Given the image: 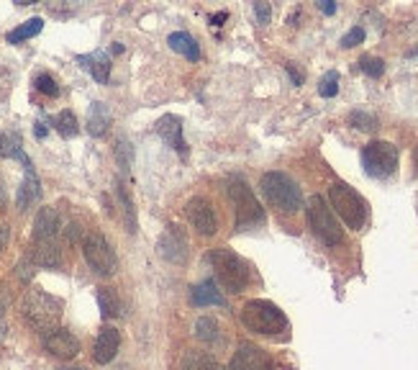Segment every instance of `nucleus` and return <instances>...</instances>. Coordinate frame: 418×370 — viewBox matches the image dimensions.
<instances>
[{"label":"nucleus","mask_w":418,"mask_h":370,"mask_svg":"<svg viewBox=\"0 0 418 370\" xmlns=\"http://www.w3.org/2000/svg\"><path fill=\"white\" fill-rule=\"evenodd\" d=\"M208 260L213 265L216 278H218V285L229 293H242L249 283V265L244 263L242 257L226 247H216L211 250Z\"/></svg>","instance_id":"nucleus-1"},{"label":"nucleus","mask_w":418,"mask_h":370,"mask_svg":"<svg viewBox=\"0 0 418 370\" xmlns=\"http://www.w3.org/2000/svg\"><path fill=\"white\" fill-rule=\"evenodd\" d=\"M23 319L36 331H54L57 322L62 319V303L44 291H29L23 298Z\"/></svg>","instance_id":"nucleus-2"},{"label":"nucleus","mask_w":418,"mask_h":370,"mask_svg":"<svg viewBox=\"0 0 418 370\" xmlns=\"http://www.w3.org/2000/svg\"><path fill=\"white\" fill-rule=\"evenodd\" d=\"M242 322L246 329L257 331V334H280V331L288 329L285 314L272 301H262V298L244 303Z\"/></svg>","instance_id":"nucleus-3"},{"label":"nucleus","mask_w":418,"mask_h":370,"mask_svg":"<svg viewBox=\"0 0 418 370\" xmlns=\"http://www.w3.org/2000/svg\"><path fill=\"white\" fill-rule=\"evenodd\" d=\"M259 188H262L264 198L275 206V208H280V211H298L303 206V193L298 183L292 180L290 175H285V173H267L262 175L259 180Z\"/></svg>","instance_id":"nucleus-4"},{"label":"nucleus","mask_w":418,"mask_h":370,"mask_svg":"<svg viewBox=\"0 0 418 370\" xmlns=\"http://www.w3.org/2000/svg\"><path fill=\"white\" fill-rule=\"evenodd\" d=\"M331 206L336 208V214L341 216V221L349 229H362L367 221V204L351 185L347 183H334L329 191Z\"/></svg>","instance_id":"nucleus-5"},{"label":"nucleus","mask_w":418,"mask_h":370,"mask_svg":"<svg viewBox=\"0 0 418 370\" xmlns=\"http://www.w3.org/2000/svg\"><path fill=\"white\" fill-rule=\"evenodd\" d=\"M229 198H231L233 211H236V229H249V226L264 221L262 206L254 198L252 188L244 183L242 177H233L229 183Z\"/></svg>","instance_id":"nucleus-6"},{"label":"nucleus","mask_w":418,"mask_h":370,"mask_svg":"<svg viewBox=\"0 0 418 370\" xmlns=\"http://www.w3.org/2000/svg\"><path fill=\"white\" fill-rule=\"evenodd\" d=\"M308 224H311L313 234L329 247H334V244H339L344 239V232H341L336 216L331 214L329 204L323 201L321 195H313L308 201Z\"/></svg>","instance_id":"nucleus-7"},{"label":"nucleus","mask_w":418,"mask_h":370,"mask_svg":"<svg viewBox=\"0 0 418 370\" xmlns=\"http://www.w3.org/2000/svg\"><path fill=\"white\" fill-rule=\"evenodd\" d=\"M362 167L370 177H388L398 167V149L390 142H370L362 149Z\"/></svg>","instance_id":"nucleus-8"},{"label":"nucleus","mask_w":418,"mask_h":370,"mask_svg":"<svg viewBox=\"0 0 418 370\" xmlns=\"http://www.w3.org/2000/svg\"><path fill=\"white\" fill-rule=\"evenodd\" d=\"M82 252H85V260L88 265L95 270L97 275H113L116 273V252L113 247L108 244V239L100 232H93L85 237L82 242Z\"/></svg>","instance_id":"nucleus-9"},{"label":"nucleus","mask_w":418,"mask_h":370,"mask_svg":"<svg viewBox=\"0 0 418 370\" xmlns=\"http://www.w3.org/2000/svg\"><path fill=\"white\" fill-rule=\"evenodd\" d=\"M159 254L165 257L167 263L172 265H185L187 257H190V244H187V237L185 232H183V226L177 224H170L162 232V237H159Z\"/></svg>","instance_id":"nucleus-10"},{"label":"nucleus","mask_w":418,"mask_h":370,"mask_svg":"<svg viewBox=\"0 0 418 370\" xmlns=\"http://www.w3.org/2000/svg\"><path fill=\"white\" fill-rule=\"evenodd\" d=\"M229 370H272V358L262 347L244 342V345H239V350L233 352Z\"/></svg>","instance_id":"nucleus-11"},{"label":"nucleus","mask_w":418,"mask_h":370,"mask_svg":"<svg viewBox=\"0 0 418 370\" xmlns=\"http://www.w3.org/2000/svg\"><path fill=\"white\" fill-rule=\"evenodd\" d=\"M187 219H190V224L203 234V237H211V234L216 232V226H218L213 206L208 204L205 198H193V201L187 204Z\"/></svg>","instance_id":"nucleus-12"},{"label":"nucleus","mask_w":418,"mask_h":370,"mask_svg":"<svg viewBox=\"0 0 418 370\" xmlns=\"http://www.w3.org/2000/svg\"><path fill=\"white\" fill-rule=\"evenodd\" d=\"M44 347L47 352H51L54 358H62V360H69L80 352V342L75 334H69L67 329H54L47 334L44 340Z\"/></svg>","instance_id":"nucleus-13"},{"label":"nucleus","mask_w":418,"mask_h":370,"mask_svg":"<svg viewBox=\"0 0 418 370\" xmlns=\"http://www.w3.org/2000/svg\"><path fill=\"white\" fill-rule=\"evenodd\" d=\"M154 129H156V134L165 139L167 144L172 146L175 152L187 155V144H185V139H183V118L167 113V116H162L159 121H156Z\"/></svg>","instance_id":"nucleus-14"},{"label":"nucleus","mask_w":418,"mask_h":370,"mask_svg":"<svg viewBox=\"0 0 418 370\" xmlns=\"http://www.w3.org/2000/svg\"><path fill=\"white\" fill-rule=\"evenodd\" d=\"M118 345H121V334H118L116 327H103L95 340V347H93V360L97 365H108L116 358Z\"/></svg>","instance_id":"nucleus-15"},{"label":"nucleus","mask_w":418,"mask_h":370,"mask_svg":"<svg viewBox=\"0 0 418 370\" xmlns=\"http://www.w3.org/2000/svg\"><path fill=\"white\" fill-rule=\"evenodd\" d=\"M59 234V211L51 206H44L34 219V237L36 242H49Z\"/></svg>","instance_id":"nucleus-16"},{"label":"nucleus","mask_w":418,"mask_h":370,"mask_svg":"<svg viewBox=\"0 0 418 370\" xmlns=\"http://www.w3.org/2000/svg\"><path fill=\"white\" fill-rule=\"evenodd\" d=\"M31 260H34V265H41V268H59L62 265V250H59V244L54 239L36 242L34 252H31Z\"/></svg>","instance_id":"nucleus-17"},{"label":"nucleus","mask_w":418,"mask_h":370,"mask_svg":"<svg viewBox=\"0 0 418 370\" xmlns=\"http://www.w3.org/2000/svg\"><path fill=\"white\" fill-rule=\"evenodd\" d=\"M39 195H41L39 177L34 175V170H26V177H23V183H21V188H19V195H16L19 211H26L34 201H39Z\"/></svg>","instance_id":"nucleus-18"},{"label":"nucleus","mask_w":418,"mask_h":370,"mask_svg":"<svg viewBox=\"0 0 418 370\" xmlns=\"http://www.w3.org/2000/svg\"><path fill=\"white\" fill-rule=\"evenodd\" d=\"M111 127V111H108L106 103H100L95 100L93 106H90V113H88V131L93 137H103Z\"/></svg>","instance_id":"nucleus-19"},{"label":"nucleus","mask_w":418,"mask_h":370,"mask_svg":"<svg viewBox=\"0 0 418 370\" xmlns=\"http://www.w3.org/2000/svg\"><path fill=\"white\" fill-rule=\"evenodd\" d=\"M193 303L195 306H226L224 296L218 291L213 281H205L193 288Z\"/></svg>","instance_id":"nucleus-20"},{"label":"nucleus","mask_w":418,"mask_h":370,"mask_svg":"<svg viewBox=\"0 0 418 370\" xmlns=\"http://www.w3.org/2000/svg\"><path fill=\"white\" fill-rule=\"evenodd\" d=\"M167 44L175 49L177 54H185L190 62H198V57H200V47H198V41L190 36V34H185V31H177V34H170V39H167Z\"/></svg>","instance_id":"nucleus-21"},{"label":"nucleus","mask_w":418,"mask_h":370,"mask_svg":"<svg viewBox=\"0 0 418 370\" xmlns=\"http://www.w3.org/2000/svg\"><path fill=\"white\" fill-rule=\"evenodd\" d=\"M78 59L90 69V75H93L97 83H108V75H111V59H108L106 52H95V54L78 57Z\"/></svg>","instance_id":"nucleus-22"},{"label":"nucleus","mask_w":418,"mask_h":370,"mask_svg":"<svg viewBox=\"0 0 418 370\" xmlns=\"http://www.w3.org/2000/svg\"><path fill=\"white\" fill-rule=\"evenodd\" d=\"M195 334H198V340L205 342V345H221V342H224L221 327H218V322L211 319V316H200V319L195 322Z\"/></svg>","instance_id":"nucleus-23"},{"label":"nucleus","mask_w":418,"mask_h":370,"mask_svg":"<svg viewBox=\"0 0 418 370\" xmlns=\"http://www.w3.org/2000/svg\"><path fill=\"white\" fill-rule=\"evenodd\" d=\"M97 306H100V314H103V319H116L121 316V298H118V293L113 288H100L97 291Z\"/></svg>","instance_id":"nucleus-24"},{"label":"nucleus","mask_w":418,"mask_h":370,"mask_svg":"<svg viewBox=\"0 0 418 370\" xmlns=\"http://www.w3.org/2000/svg\"><path fill=\"white\" fill-rule=\"evenodd\" d=\"M183 370H221V368H218V362H216L211 355L190 350L185 358H183Z\"/></svg>","instance_id":"nucleus-25"},{"label":"nucleus","mask_w":418,"mask_h":370,"mask_svg":"<svg viewBox=\"0 0 418 370\" xmlns=\"http://www.w3.org/2000/svg\"><path fill=\"white\" fill-rule=\"evenodd\" d=\"M41 29H44V21H41V19H29L26 23H21L19 29L10 31L8 41H10V44H19V41H23V39H31V36H36Z\"/></svg>","instance_id":"nucleus-26"},{"label":"nucleus","mask_w":418,"mask_h":370,"mask_svg":"<svg viewBox=\"0 0 418 370\" xmlns=\"http://www.w3.org/2000/svg\"><path fill=\"white\" fill-rule=\"evenodd\" d=\"M54 127H57V131L65 139H72L80 131L78 118H75V113H72V111H62V113L57 116V121H54Z\"/></svg>","instance_id":"nucleus-27"},{"label":"nucleus","mask_w":418,"mask_h":370,"mask_svg":"<svg viewBox=\"0 0 418 370\" xmlns=\"http://www.w3.org/2000/svg\"><path fill=\"white\" fill-rule=\"evenodd\" d=\"M116 193L121 198V204H124V214H126V226L128 232H137V216H134V204H131V195H128L126 185H116Z\"/></svg>","instance_id":"nucleus-28"},{"label":"nucleus","mask_w":418,"mask_h":370,"mask_svg":"<svg viewBox=\"0 0 418 370\" xmlns=\"http://www.w3.org/2000/svg\"><path fill=\"white\" fill-rule=\"evenodd\" d=\"M349 124L354 129H362V131H372V129H378V118L370 116L367 111H351Z\"/></svg>","instance_id":"nucleus-29"},{"label":"nucleus","mask_w":418,"mask_h":370,"mask_svg":"<svg viewBox=\"0 0 418 370\" xmlns=\"http://www.w3.org/2000/svg\"><path fill=\"white\" fill-rule=\"evenodd\" d=\"M318 93H321L323 98H334L339 93V72H336V69L326 72V78H323L321 85H318Z\"/></svg>","instance_id":"nucleus-30"},{"label":"nucleus","mask_w":418,"mask_h":370,"mask_svg":"<svg viewBox=\"0 0 418 370\" xmlns=\"http://www.w3.org/2000/svg\"><path fill=\"white\" fill-rule=\"evenodd\" d=\"M360 67L362 72H367L370 78H380L382 72H385V62L380 57H370V54H364V57L360 59Z\"/></svg>","instance_id":"nucleus-31"},{"label":"nucleus","mask_w":418,"mask_h":370,"mask_svg":"<svg viewBox=\"0 0 418 370\" xmlns=\"http://www.w3.org/2000/svg\"><path fill=\"white\" fill-rule=\"evenodd\" d=\"M34 85H36V90H39V93H44V96H49V98L59 96L57 80L51 78V75H47V72H41V75H36V80H34Z\"/></svg>","instance_id":"nucleus-32"},{"label":"nucleus","mask_w":418,"mask_h":370,"mask_svg":"<svg viewBox=\"0 0 418 370\" xmlns=\"http://www.w3.org/2000/svg\"><path fill=\"white\" fill-rule=\"evenodd\" d=\"M19 155H21L19 139H16V142H10V139L0 131V157H19Z\"/></svg>","instance_id":"nucleus-33"},{"label":"nucleus","mask_w":418,"mask_h":370,"mask_svg":"<svg viewBox=\"0 0 418 370\" xmlns=\"http://www.w3.org/2000/svg\"><path fill=\"white\" fill-rule=\"evenodd\" d=\"M362 41H364V29H362V26H354V29H351L349 34L341 39V47L349 49V47H357V44H362Z\"/></svg>","instance_id":"nucleus-34"},{"label":"nucleus","mask_w":418,"mask_h":370,"mask_svg":"<svg viewBox=\"0 0 418 370\" xmlns=\"http://www.w3.org/2000/svg\"><path fill=\"white\" fill-rule=\"evenodd\" d=\"M254 13H257V21H259V23H270L272 10H270L267 3H254Z\"/></svg>","instance_id":"nucleus-35"},{"label":"nucleus","mask_w":418,"mask_h":370,"mask_svg":"<svg viewBox=\"0 0 418 370\" xmlns=\"http://www.w3.org/2000/svg\"><path fill=\"white\" fill-rule=\"evenodd\" d=\"M318 8H321L326 16H331V13H336V3H334V0H321Z\"/></svg>","instance_id":"nucleus-36"},{"label":"nucleus","mask_w":418,"mask_h":370,"mask_svg":"<svg viewBox=\"0 0 418 370\" xmlns=\"http://www.w3.org/2000/svg\"><path fill=\"white\" fill-rule=\"evenodd\" d=\"M67 237H69V242H78V239H80V224H75V221H72V224L67 226Z\"/></svg>","instance_id":"nucleus-37"},{"label":"nucleus","mask_w":418,"mask_h":370,"mask_svg":"<svg viewBox=\"0 0 418 370\" xmlns=\"http://www.w3.org/2000/svg\"><path fill=\"white\" fill-rule=\"evenodd\" d=\"M288 75L292 78V83H295V85H301V83H303V72H298V69H295V65H288Z\"/></svg>","instance_id":"nucleus-38"},{"label":"nucleus","mask_w":418,"mask_h":370,"mask_svg":"<svg viewBox=\"0 0 418 370\" xmlns=\"http://www.w3.org/2000/svg\"><path fill=\"white\" fill-rule=\"evenodd\" d=\"M8 244V226L5 224H0V250Z\"/></svg>","instance_id":"nucleus-39"},{"label":"nucleus","mask_w":418,"mask_h":370,"mask_svg":"<svg viewBox=\"0 0 418 370\" xmlns=\"http://www.w3.org/2000/svg\"><path fill=\"white\" fill-rule=\"evenodd\" d=\"M226 19H229V13H226V10H221V13L211 16V23H213V26H221V21H226Z\"/></svg>","instance_id":"nucleus-40"},{"label":"nucleus","mask_w":418,"mask_h":370,"mask_svg":"<svg viewBox=\"0 0 418 370\" xmlns=\"http://www.w3.org/2000/svg\"><path fill=\"white\" fill-rule=\"evenodd\" d=\"M34 131H36V139H44V137H47V127H44L41 121L36 124V129H34Z\"/></svg>","instance_id":"nucleus-41"},{"label":"nucleus","mask_w":418,"mask_h":370,"mask_svg":"<svg viewBox=\"0 0 418 370\" xmlns=\"http://www.w3.org/2000/svg\"><path fill=\"white\" fill-rule=\"evenodd\" d=\"M0 208H5V188L0 183Z\"/></svg>","instance_id":"nucleus-42"},{"label":"nucleus","mask_w":418,"mask_h":370,"mask_svg":"<svg viewBox=\"0 0 418 370\" xmlns=\"http://www.w3.org/2000/svg\"><path fill=\"white\" fill-rule=\"evenodd\" d=\"M5 331H8V327H5V322H3V319H0V342L5 340Z\"/></svg>","instance_id":"nucleus-43"},{"label":"nucleus","mask_w":418,"mask_h":370,"mask_svg":"<svg viewBox=\"0 0 418 370\" xmlns=\"http://www.w3.org/2000/svg\"><path fill=\"white\" fill-rule=\"evenodd\" d=\"M111 52H113V54H121V52H124V47H121V44H113V47H111Z\"/></svg>","instance_id":"nucleus-44"},{"label":"nucleus","mask_w":418,"mask_h":370,"mask_svg":"<svg viewBox=\"0 0 418 370\" xmlns=\"http://www.w3.org/2000/svg\"><path fill=\"white\" fill-rule=\"evenodd\" d=\"M62 370H85V368H62Z\"/></svg>","instance_id":"nucleus-45"},{"label":"nucleus","mask_w":418,"mask_h":370,"mask_svg":"<svg viewBox=\"0 0 418 370\" xmlns=\"http://www.w3.org/2000/svg\"><path fill=\"white\" fill-rule=\"evenodd\" d=\"M416 165H418V146H416Z\"/></svg>","instance_id":"nucleus-46"}]
</instances>
